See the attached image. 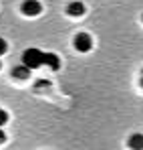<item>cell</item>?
Here are the masks:
<instances>
[{"mask_svg":"<svg viewBox=\"0 0 143 150\" xmlns=\"http://www.w3.org/2000/svg\"><path fill=\"white\" fill-rule=\"evenodd\" d=\"M6 49H8L6 41H4V39H0V55H4V53H6Z\"/></svg>","mask_w":143,"mask_h":150,"instance_id":"obj_9","label":"cell"},{"mask_svg":"<svg viewBox=\"0 0 143 150\" xmlns=\"http://www.w3.org/2000/svg\"><path fill=\"white\" fill-rule=\"evenodd\" d=\"M30 71H32V69L22 63V65H16V67L12 69V77H16V79H28V77H30Z\"/></svg>","mask_w":143,"mask_h":150,"instance_id":"obj_6","label":"cell"},{"mask_svg":"<svg viewBox=\"0 0 143 150\" xmlns=\"http://www.w3.org/2000/svg\"><path fill=\"white\" fill-rule=\"evenodd\" d=\"M129 146L131 148H143V134H133L129 140Z\"/></svg>","mask_w":143,"mask_h":150,"instance_id":"obj_7","label":"cell"},{"mask_svg":"<svg viewBox=\"0 0 143 150\" xmlns=\"http://www.w3.org/2000/svg\"><path fill=\"white\" fill-rule=\"evenodd\" d=\"M20 10H22V14H26V16H36V14L43 12V4L38 0H24Z\"/></svg>","mask_w":143,"mask_h":150,"instance_id":"obj_2","label":"cell"},{"mask_svg":"<svg viewBox=\"0 0 143 150\" xmlns=\"http://www.w3.org/2000/svg\"><path fill=\"white\" fill-rule=\"evenodd\" d=\"M22 63H24V65H28L30 69H38V67H43V65H45V51L34 49V47L26 49L22 53Z\"/></svg>","mask_w":143,"mask_h":150,"instance_id":"obj_1","label":"cell"},{"mask_svg":"<svg viewBox=\"0 0 143 150\" xmlns=\"http://www.w3.org/2000/svg\"><path fill=\"white\" fill-rule=\"evenodd\" d=\"M141 87H143V77H141Z\"/></svg>","mask_w":143,"mask_h":150,"instance_id":"obj_11","label":"cell"},{"mask_svg":"<svg viewBox=\"0 0 143 150\" xmlns=\"http://www.w3.org/2000/svg\"><path fill=\"white\" fill-rule=\"evenodd\" d=\"M67 14L69 16H83L85 14V4L83 2H71L67 6Z\"/></svg>","mask_w":143,"mask_h":150,"instance_id":"obj_4","label":"cell"},{"mask_svg":"<svg viewBox=\"0 0 143 150\" xmlns=\"http://www.w3.org/2000/svg\"><path fill=\"white\" fill-rule=\"evenodd\" d=\"M6 122H8V114H6V110H2V108H0V128L6 124Z\"/></svg>","mask_w":143,"mask_h":150,"instance_id":"obj_8","label":"cell"},{"mask_svg":"<svg viewBox=\"0 0 143 150\" xmlns=\"http://www.w3.org/2000/svg\"><path fill=\"white\" fill-rule=\"evenodd\" d=\"M45 65L50 67L52 71H59V69H61V59H59L54 53H45Z\"/></svg>","mask_w":143,"mask_h":150,"instance_id":"obj_5","label":"cell"},{"mask_svg":"<svg viewBox=\"0 0 143 150\" xmlns=\"http://www.w3.org/2000/svg\"><path fill=\"white\" fill-rule=\"evenodd\" d=\"M4 140H6V134H4V132H2V128H0V144H2Z\"/></svg>","mask_w":143,"mask_h":150,"instance_id":"obj_10","label":"cell"},{"mask_svg":"<svg viewBox=\"0 0 143 150\" xmlns=\"http://www.w3.org/2000/svg\"><path fill=\"white\" fill-rule=\"evenodd\" d=\"M0 69H2V61H0Z\"/></svg>","mask_w":143,"mask_h":150,"instance_id":"obj_12","label":"cell"},{"mask_svg":"<svg viewBox=\"0 0 143 150\" xmlns=\"http://www.w3.org/2000/svg\"><path fill=\"white\" fill-rule=\"evenodd\" d=\"M91 47H93L91 35H87V33H79V35L75 37V49H77V51L87 53V51H91Z\"/></svg>","mask_w":143,"mask_h":150,"instance_id":"obj_3","label":"cell"}]
</instances>
